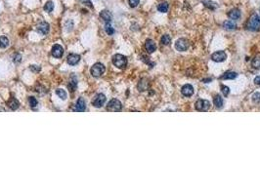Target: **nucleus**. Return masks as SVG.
Returning <instances> with one entry per match:
<instances>
[{
    "mask_svg": "<svg viewBox=\"0 0 260 195\" xmlns=\"http://www.w3.org/2000/svg\"><path fill=\"white\" fill-rule=\"evenodd\" d=\"M100 17L103 19L106 23H111V18H113V17H111V14L109 11H107V10H104V11H102L100 13Z\"/></svg>",
    "mask_w": 260,
    "mask_h": 195,
    "instance_id": "f3484780",
    "label": "nucleus"
},
{
    "mask_svg": "<svg viewBox=\"0 0 260 195\" xmlns=\"http://www.w3.org/2000/svg\"><path fill=\"white\" fill-rule=\"evenodd\" d=\"M76 86H77V81H76V79H75V77L73 76V81H70V84H69V89L71 91V92H74V90L76 89Z\"/></svg>",
    "mask_w": 260,
    "mask_h": 195,
    "instance_id": "a878e982",
    "label": "nucleus"
},
{
    "mask_svg": "<svg viewBox=\"0 0 260 195\" xmlns=\"http://www.w3.org/2000/svg\"><path fill=\"white\" fill-rule=\"evenodd\" d=\"M9 45V39L6 36H0V48H6Z\"/></svg>",
    "mask_w": 260,
    "mask_h": 195,
    "instance_id": "5701e85b",
    "label": "nucleus"
},
{
    "mask_svg": "<svg viewBox=\"0 0 260 195\" xmlns=\"http://www.w3.org/2000/svg\"><path fill=\"white\" fill-rule=\"evenodd\" d=\"M157 10L161 13H166L168 11V3L167 2H162L157 5Z\"/></svg>",
    "mask_w": 260,
    "mask_h": 195,
    "instance_id": "412c9836",
    "label": "nucleus"
},
{
    "mask_svg": "<svg viewBox=\"0 0 260 195\" xmlns=\"http://www.w3.org/2000/svg\"><path fill=\"white\" fill-rule=\"evenodd\" d=\"M56 94H57L58 97L61 98L62 100L67 99V93H66V91L63 90V89H57V90H56Z\"/></svg>",
    "mask_w": 260,
    "mask_h": 195,
    "instance_id": "bb28decb",
    "label": "nucleus"
},
{
    "mask_svg": "<svg viewBox=\"0 0 260 195\" xmlns=\"http://www.w3.org/2000/svg\"><path fill=\"white\" fill-rule=\"evenodd\" d=\"M63 54H64V49H63L62 46L58 45V44H56V45L53 46V48H52L53 57L57 58V59H60V58H62Z\"/></svg>",
    "mask_w": 260,
    "mask_h": 195,
    "instance_id": "1a4fd4ad",
    "label": "nucleus"
},
{
    "mask_svg": "<svg viewBox=\"0 0 260 195\" xmlns=\"http://www.w3.org/2000/svg\"><path fill=\"white\" fill-rule=\"evenodd\" d=\"M53 9H54V3L52 2V1H47L46 3H45V5H44V10L45 11H46L47 13H51L53 11Z\"/></svg>",
    "mask_w": 260,
    "mask_h": 195,
    "instance_id": "4be33fe9",
    "label": "nucleus"
},
{
    "mask_svg": "<svg viewBox=\"0 0 260 195\" xmlns=\"http://www.w3.org/2000/svg\"><path fill=\"white\" fill-rule=\"evenodd\" d=\"M30 70H32L33 72H38V71H40V68L37 65H30Z\"/></svg>",
    "mask_w": 260,
    "mask_h": 195,
    "instance_id": "c9c22d12",
    "label": "nucleus"
},
{
    "mask_svg": "<svg viewBox=\"0 0 260 195\" xmlns=\"http://www.w3.org/2000/svg\"><path fill=\"white\" fill-rule=\"evenodd\" d=\"M237 76H238L237 72H234V71H228V72L224 73L220 78L221 79H225V80H227V79H235V78H237Z\"/></svg>",
    "mask_w": 260,
    "mask_h": 195,
    "instance_id": "a211bd4d",
    "label": "nucleus"
},
{
    "mask_svg": "<svg viewBox=\"0 0 260 195\" xmlns=\"http://www.w3.org/2000/svg\"><path fill=\"white\" fill-rule=\"evenodd\" d=\"M105 70H106V68H105L103 64L97 63V64H93V66L91 68L90 72H91V74H92V76H94V77H100L102 74H104Z\"/></svg>",
    "mask_w": 260,
    "mask_h": 195,
    "instance_id": "7ed1b4c3",
    "label": "nucleus"
},
{
    "mask_svg": "<svg viewBox=\"0 0 260 195\" xmlns=\"http://www.w3.org/2000/svg\"><path fill=\"white\" fill-rule=\"evenodd\" d=\"M252 101L255 102V104L260 102V93H254L252 95Z\"/></svg>",
    "mask_w": 260,
    "mask_h": 195,
    "instance_id": "2f4dec72",
    "label": "nucleus"
},
{
    "mask_svg": "<svg viewBox=\"0 0 260 195\" xmlns=\"http://www.w3.org/2000/svg\"><path fill=\"white\" fill-rule=\"evenodd\" d=\"M113 64L115 66L119 68H124L127 64V59L123 55L116 54L113 57Z\"/></svg>",
    "mask_w": 260,
    "mask_h": 195,
    "instance_id": "f03ea898",
    "label": "nucleus"
},
{
    "mask_svg": "<svg viewBox=\"0 0 260 195\" xmlns=\"http://www.w3.org/2000/svg\"><path fill=\"white\" fill-rule=\"evenodd\" d=\"M221 91L223 93V96L224 97H227L229 95V93H230V88H229L228 86H225V85H222L221 86Z\"/></svg>",
    "mask_w": 260,
    "mask_h": 195,
    "instance_id": "c85d7f7f",
    "label": "nucleus"
},
{
    "mask_svg": "<svg viewBox=\"0 0 260 195\" xmlns=\"http://www.w3.org/2000/svg\"><path fill=\"white\" fill-rule=\"evenodd\" d=\"M210 102L206 100H198L195 104V109L198 111H206L209 109Z\"/></svg>",
    "mask_w": 260,
    "mask_h": 195,
    "instance_id": "423d86ee",
    "label": "nucleus"
},
{
    "mask_svg": "<svg viewBox=\"0 0 260 195\" xmlns=\"http://www.w3.org/2000/svg\"><path fill=\"white\" fill-rule=\"evenodd\" d=\"M213 104L217 109H221L223 106V100H222L221 96H219V95L215 96V98H214V100H213Z\"/></svg>",
    "mask_w": 260,
    "mask_h": 195,
    "instance_id": "aec40b11",
    "label": "nucleus"
},
{
    "mask_svg": "<svg viewBox=\"0 0 260 195\" xmlns=\"http://www.w3.org/2000/svg\"><path fill=\"white\" fill-rule=\"evenodd\" d=\"M247 28L251 31H257L260 28V18L257 14L252 15V17L249 19L248 23L247 24Z\"/></svg>",
    "mask_w": 260,
    "mask_h": 195,
    "instance_id": "f257e3e1",
    "label": "nucleus"
},
{
    "mask_svg": "<svg viewBox=\"0 0 260 195\" xmlns=\"http://www.w3.org/2000/svg\"><path fill=\"white\" fill-rule=\"evenodd\" d=\"M145 48L148 51V53H154L155 51L156 50V46L155 44V42L153 41L152 39H148L146 40V43H145Z\"/></svg>",
    "mask_w": 260,
    "mask_h": 195,
    "instance_id": "f8f14e48",
    "label": "nucleus"
},
{
    "mask_svg": "<svg viewBox=\"0 0 260 195\" xmlns=\"http://www.w3.org/2000/svg\"><path fill=\"white\" fill-rule=\"evenodd\" d=\"M128 2H129L130 7L135 8V7L138 6V4H139V0H128Z\"/></svg>",
    "mask_w": 260,
    "mask_h": 195,
    "instance_id": "72a5a7b5",
    "label": "nucleus"
},
{
    "mask_svg": "<svg viewBox=\"0 0 260 195\" xmlns=\"http://www.w3.org/2000/svg\"><path fill=\"white\" fill-rule=\"evenodd\" d=\"M28 102H29V105H30V106H32V107H35L37 105V101L33 97H29L28 98Z\"/></svg>",
    "mask_w": 260,
    "mask_h": 195,
    "instance_id": "7c9ffc66",
    "label": "nucleus"
},
{
    "mask_svg": "<svg viewBox=\"0 0 260 195\" xmlns=\"http://www.w3.org/2000/svg\"><path fill=\"white\" fill-rule=\"evenodd\" d=\"M37 30H38V31L41 33V34H43V35L47 34L48 31H49V24H48L47 23L43 22V23H41V24L38 25Z\"/></svg>",
    "mask_w": 260,
    "mask_h": 195,
    "instance_id": "4468645a",
    "label": "nucleus"
},
{
    "mask_svg": "<svg viewBox=\"0 0 260 195\" xmlns=\"http://www.w3.org/2000/svg\"><path fill=\"white\" fill-rule=\"evenodd\" d=\"M106 102V96L103 94L96 95L92 101V104L95 107H102Z\"/></svg>",
    "mask_w": 260,
    "mask_h": 195,
    "instance_id": "6e6552de",
    "label": "nucleus"
},
{
    "mask_svg": "<svg viewBox=\"0 0 260 195\" xmlns=\"http://www.w3.org/2000/svg\"><path fill=\"white\" fill-rule=\"evenodd\" d=\"M228 16L232 20H239L241 18V11L239 9H233L228 13Z\"/></svg>",
    "mask_w": 260,
    "mask_h": 195,
    "instance_id": "2eb2a0df",
    "label": "nucleus"
},
{
    "mask_svg": "<svg viewBox=\"0 0 260 195\" xmlns=\"http://www.w3.org/2000/svg\"><path fill=\"white\" fill-rule=\"evenodd\" d=\"M21 61H22V56L20 55V54H16L14 56V59H13V61L15 64H19V63H21Z\"/></svg>",
    "mask_w": 260,
    "mask_h": 195,
    "instance_id": "473e14b6",
    "label": "nucleus"
},
{
    "mask_svg": "<svg viewBox=\"0 0 260 195\" xmlns=\"http://www.w3.org/2000/svg\"><path fill=\"white\" fill-rule=\"evenodd\" d=\"M121 109H122L121 102L116 99H113L108 104V105H107V109H108L109 111H114V112L120 111Z\"/></svg>",
    "mask_w": 260,
    "mask_h": 195,
    "instance_id": "39448f33",
    "label": "nucleus"
},
{
    "mask_svg": "<svg viewBox=\"0 0 260 195\" xmlns=\"http://www.w3.org/2000/svg\"><path fill=\"white\" fill-rule=\"evenodd\" d=\"M181 93L185 97H191L194 94V88L190 84H186L181 88Z\"/></svg>",
    "mask_w": 260,
    "mask_h": 195,
    "instance_id": "9d476101",
    "label": "nucleus"
},
{
    "mask_svg": "<svg viewBox=\"0 0 260 195\" xmlns=\"http://www.w3.org/2000/svg\"><path fill=\"white\" fill-rule=\"evenodd\" d=\"M227 59V55L224 51H217L211 55V60L215 63H222Z\"/></svg>",
    "mask_w": 260,
    "mask_h": 195,
    "instance_id": "0eeeda50",
    "label": "nucleus"
},
{
    "mask_svg": "<svg viewBox=\"0 0 260 195\" xmlns=\"http://www.w3.org/2000/svg\"><path fill=\"white\" fill-rule=\"evenodd\" d=\"M7 105H8V106H9L12 110L18 109H19V105H20L18 100H16L15 98H11V99H10V101L7 102Z\"/></svg>",
    "mask_w": 260,
    "mask_h": 195,
    "instance_id": "dca6fc26",
    "label": "nucleus"
},
{
    "mask_svg": "<svg viewBox=\"0 0 260 195\" xmlns=\"http://www.w3.org/2000/svg\"><path fill=\"white\" fill-rule=\"evenodd\" d=\"M79 60H80V56L76 54H70L68 56V63L70 65H75L79 61Z\"/></svg>",
    "mask_w": 260,
    "mask_h": 195,
    "instance_id": "ddd939ff",
    "label": "nucleus"
},
{
    "mask_svg": "<svg viewBox=\"0 0 260 195\" xmlns=\"http://www.w3.org/2000/svg\"><path fill=\"white\" fill-rule=\"evenodd\" d=\"M251 64H252L253 68H260V58H259V57H257V58H255V59H253Z\"/></svg>",
    "mask_w": 260,
    "mask_h": 195,
    "instance_id": "c756f323",
    "label": "nucleus"
},
{
    "mask_svg": "<svg viewBox=\"0 0 260 195\" xmlns=\"http://www.w3.org/2000/svg\"><path fill=\"white\" fill-rule=\"evenodd\" d=\"M81 2H82L84 5H86V6H88L90 8H93V5H92V3H91L90 0H81Z\"/></svg>",
    "mask_w": 260,
    "mask_h": 195,
    "instance_id": "f704fd0d",
    "label": "nucleus"
},
{
    "mask_svg": "<svg viewBox=\"0 0 260 195\" xmlns=\"http://www.w3.org/2000/svg\"><path fill=\"white\" fill-rule=\"evenodd\" d=\"M202 3H203V5H205V7L210 8L211 10L215 9V8L217 7V5H216L215 3H213L212 1H202Z\"/></svg>",
    "mask_w": 260,
    "mask_h": 195,
    "instance_id": "cd10ccee",
    "label": "nucleus"
},
{
    "mask_svg": "<svg viewBox=\"0 0 260 195\" xmlns=\"http://www.w3.org/2000/svg\"><path fill=\"white\" fill-rule=\"evenodd\" d=\"M254 84L257 85V86H260V75L256 76V77L254 78Z\"/></svg>",
    "mask_w": 260,
    "mask_h": 195,
    "instance_id": "e433bc0d",
    "label": "nucleus"
},
{
    "mask_svg": "<svg viewBox=\"0 0 260 195\" xmlns=\"http://www.w3.org/2000/svg\"><path fill=\"white\" fill-rule=\"evenodd\" d=\"M189 46H190L189 41L185 38H180L176 41L175 49L177 51H179V52H185V51H187L188 48H189Z\"/></svg>",
    "mask_w": 260,
    "mask_h": 195,
    "instance_id": "20e7f679",
    "label": "nucleus"
},
{
    "mask_svg": "<svg viewBox=\"0 0 260 195\" xmlns=\"http://www.w3.org/2000/svg\"><path fill=\"white\" fill-rule=\"evenodd\" d=\"M86 109V104H85V101L83 98H79V99L77 100V101H76L75 104V106H74V111H80L82 112L84 111Z\"/></svg>",
    "mask_w": 260,
    "mask_h": 195,
    "instance_id": "9b49d317",
    "label": "nucleus"
},
{
    "mask_svg": "<svg viewBox=\"0 0 260 195\" xmlns=\"http://www.w3.org/2000/svg\"><path fill=\"white\" fill-rule=\"evenodd\" d=\"M223 28L227 30H233L237 28V24L234 23L233 20H226V22H224L223 24Z\"/></svg>",
    "mask_w": 260,
    "mask_h": 195,
    "instance_id": "6ab92c4d",
    "label": "nucleus"
},
{
    "mask_svg": "<svg viewBox=\"0 0 260 195\" xmlns=\"http://www.w3.org/2000/svg\"><path fill=\"white\" fill-rule=\"evenodd\" d=\"M160 42H161L162 44H164V45H169V44H170V42H171V37H170L168 34H164V35H162Z\"/></svg>",
    "mask_w": 260,
    "mask_h": 195,
    "instance_id": "b1692460",
    "label": "nucleus"
},
{
    "mask_svg": "<svg viewBox=\"0 0 260 195\" xmlns=\"http://www.w3.org/2000/svg\"><path fill=\"white\" fill-rule=\"evenodd\" d=\"M105 30H106L107 34H109V35H113L115 33V29L113 28V27H111L110 23H106Z\"/></svg>",
    "mask_w": 260,
    "mask_h": 195,
    "instance_id": "393cba45",
    "label": "nucleus"
}]
</instances>
